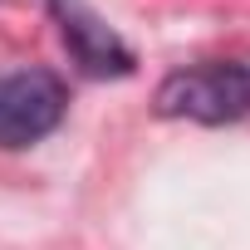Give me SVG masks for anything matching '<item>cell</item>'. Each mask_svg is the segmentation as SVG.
<instances>
[{
	"label": "cell",
	"instance_id": "cell-1",
	"mask_svg": "<svg viewBox=\"0 0 250 250\" xmlns=\"http://www.w3.org/2000/svg\"><path fill=\"white\" fill-rule=\"evenodd\" d=\"M152 108L162 118H187V123H240L250 118V64L245 59H211V64H187L172 69L157 93Z\"/></svg>",
	"mask_w": 250,
	"mask_h": 250
},
{
	"label": "cell",
	"instance_id": "cell-2",
	"mask_svg": "<svg viewBox=\"0 0 250 250\" xmlns=\"http://www.w3.org/2000/svg\"><path fill=\"white\" fill-rule=\"evenodd\" d=\"M69 113V88L49 69L0 74V147H35Z\"/></svg>",
	"mask_w": 250,
	"mask_h": 250
},
{
	"label": "cell",
	"instance_id": "cell-3",
	"mask_svg": "<svg viewBox=\"0 0 250 250\" xmlns=\"http://www.w3.org/2000/svg\"><path fill=\"white\" fill-rule=\"evenodd\" d=\"M49 15L59 20V35L74 54V64L93 79H123V74H133L138 59L133 49L123 44V35L88 5V0H49Z\"/></svg>",
	"mask_w": 250,
	"mask_h": 250
}]
</instances>
